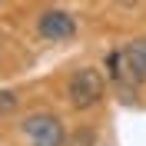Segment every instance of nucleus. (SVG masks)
I'll return each mask as SVG.
<instances>
[{
	"label": "nucleus",
	"mask_w": 146,
	"mask_h": 146,
	"mask_svg": "<svg viewBox=\"0 0 146 146\" xmlns=\"http://www.w3.org/2000/svg\"><path fill=\"white\" fill-rule=\"evenodd\" d=\"M110 73L116 83H126V86L146 83V40H133L123 50L110 53Z\"/></svg>",
	"instance_id": "obj_1"
},
{
	"label": "nucleus",
	"mask_w": 146,
	"mask_h": 146,
	"mask_svg": "<svg viewBox=\"0 0 146 146\" xmlns=\"http://www.w3.org/2000/svg\"><path fill=\"white\" fill-rule=\"evenodd\" d=\"M66 96H70V106L80 110V113L83 110H93L106 96V80L100 76V70L80 66V70H73L70 83H66Z\"/></svg>",
	"instance_id": "obj_2"
},
{
	"label": "nucleus",
	"mask_w": 146,
	"mask_h": 146,
	"mask_svg": "<svg viewBox=\"0 0 146 146\" xmlns=\"http://www.w3.org/2000/svg\"><path fill=\"white\" fill-rule=\"evenodd\" d=\"M30 146H66V129L56 113H30L20 123Z\"/></svg>",
	"instance_id": "obj_3"
},
{
	"label": "nucleus",
	"mask_w": 146,
	"mask_h": 146,
	"mask_svg": "<svg viewBox=\"0 0 146 146\" xmlns=\"http://www.w3.org/2000/svg\"><path fill=\"white\" fill-rule=\"evenodd\" d=\"M36 33L43 36V40H70L76 33V17H73L70 10H60V7H50V10H40V17H36Z\"/></svg>",
	"instance_id": "obj_4"
},
{
	"label": "nucleus",
	"mask_w": 146,
	"mask_h": 146,
	"mask_svg": "<svg viewBox=\"0 0 146 146\" xmlns=\"http://www.w3.org/2000/svg\"><path fill=\"white\" fill-rule=\"evenodd\" d=\"M10 106H17V96L13 93H0V110H10Z\"/></svg>",
	"instance_id": "obj_5"
}]
</instances>
